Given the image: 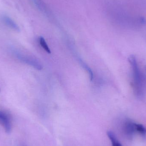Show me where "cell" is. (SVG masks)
Returning a JSON list of instances; mask_svg holds the SVG:
<instances>
[{
    "instance_id": "obj_5",
    "label": "cell",
    "mask_w": 146,
    "mask_h": 146,
    "mask_svg": "<svg viewBox=\"0 0 146 146\" xmlns=\"http://www.w3.org/2000/svg\"><path fill=\"white\" fill-rule=\"evenodd\" d=\"M3 20L6 25L13 30H15L16 31H19V27L11 18L7 16H4L3 17Z\"/></svg>"
},
{
    "instance_id": "obj_2",
    "label": "cell",
    "mask_w": 146,
    "mask_h": 146,
    "mask_svg": "<svg viewBox=\"0 0 146 146\" xmlns=\"http://www.w3.org/2000/svg\"><path fill=\"white\" fill-rule=\"evenodd\" d=\"M136 123L132 120L125 121L123 124V129L124 134L129 139H132L134 135L136 133Z\"/></svg>"
},
{
    "instance_id": "obj_4",
    "label": "cell",
    "mask_w": 146,
    "mask_h": 146,
    "mask_svg": "<svg viewBox=\"0 0 146 146\" xmlns=\"http://www.w3.org/2000/svg\"><path fill=\"white\" fill-rule=\"evenodd\" d=\"M17 57L23 62H25L27 64L33 67L36 69H38V70L42 69V66L35 59H33V58H32L30 56L23 55L21 54H18Z\"/></svg>"
},
{
    "instance_id": "obj_3",
    "label": "cell",
    "mask_w": 146,
    "mask_h": 146,
    "mask_svg": "<svg viewBox=\"0 0 146 146\" xmlns=\"http://www.w3.org/2000/svg\"><path fill=\"white\" fill-rule=\"evenodd\" d=\"M0 123L3 126L6 132H10L12 126L10 117L7 113L1 111H0Z\"/></svg>"
},
{
    "instance_id": "obj_6",
    "label": "cell",
    "mask_w": 146,
    "mask_h": 146,
    "mask_svg": "<svg viewBox=\"0 0 146 146\" xmlns=\"http://www.w3.org/2000/svg\"><path fill=\"white\" fill-rule=\"evenodd\" d=\"M107 135L108 138L111 141L112 146H122L113 132L111 131H108Z\"/></svg>"
},
{
    "instance_id": "obj_1",
    "label": "cell",
    "mask_w": 146,
    "mask_h": 146,
    "mask_svg": "<svg viewBox=\"0 0 146 146\" xmlns=\"http://www.w3.org/2000/svg\"><path fill=\"white\" fill-rule=\"evenodd\" d=\"M132 74V87L137 98H142L144 94L145 78L140 69L135 56H130L128 58Z\"/></svg>"
},
{
    "instance_id": "obj_8",
    "label": "cell",
    "mask_w": 146,
    "mask_h": 146,
    "mask_svg": "<svg viewBox=\"0 0 146 146\" xmlns=\"http://www.w3.org/2000/svg\"><path fill=\"white\" fill-rule=\"evenodd\" d=\"M39 42H40V44L41 46H42V48L48 54H50L51 53L50 49L48 46L46 42H45V40L42 37H41L39 38Z\"/></svg>"
},
{
    "instance_id": "obj_7",
    "label": "cell",
    "mask_w": 146,
    "mask_h": 146,
    "mask_svg": "<svg viewBox=\"0 0 146 146\" xmlns=\"http://www.w3.org/2000/svg\"><path fill=\"white\" fill-rule=\"evenodd\" d=\"M136 133H139L141 135L144 136L146 135V128L142 124L136 123Z\"/></svg>"
}]
</instances>
